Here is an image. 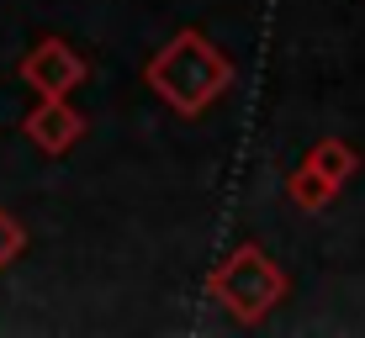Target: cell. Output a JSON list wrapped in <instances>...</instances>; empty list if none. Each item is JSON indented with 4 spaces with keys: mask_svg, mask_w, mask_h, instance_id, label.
I'll return each mask as SVG.
<instances>
[{
    "mask_svg": "<svg viewBox=\"0 0 365 338\" xmlns=\"http://www.w3.org/2000/svg\"><path fill=\"white\" fill-rule=\"evenodd\" d=\"M21 248H27V228H21L16 217H11L6 206H0V270H11L21 259Z\"/></svg>",
    "mask_w": 365,
    "mask_h": 338,
    "instance_id": "obj_6",
    "label": "cell"
},
{
    "mask_svg": "<svg viewBox=\"0 0 365 338\" xmlns=\"http://www.w3.org/2000/svg\"><path fill=\"white\" fill-rule=\"evenodd\" d=\"M21 132H27V143L37 148V154L58 159V154H69V148L85 137V117L69 106V95H37V106L27 111Z\"/></svg>",
    "mask_w": 365,
    "mask_h": 338,
    "instance_id": "obj_5",
    "label": "cell"
},
{
    "mask_svg": "<svg viewBox=\"0 0 365 338\" xmlns=\"http://www.w3.org/2000/svg\"><path fill=\"white\" fill-rule=\"evenodd\" d=\"M85 74H91L85 53L74 43H64V37H43L21 58V85L37 90V95H69V90L85 85Z\"/></svg>",
    "mask_w": 365,
    "mask_h": 338,
    "instance_id": "obj_4",
    "label": "cell"
},
{
    "mask_svg": "<svg viewBox=\"0 0 365 338\" xmlns=\"http://www.w3.org/2000/svg\"><path fill=\"white\" fill-rule=\"evenodd\" d=\"M143 85L175 111V117H201V111L217 106L222 90L233 85V64L212 37L185 27L143 64Z\"/></svg>",
    "mask_w": 365,
    "mask_h": 338,
    "instance_id": "obj_1",
    "label": "cell"
},
{
    "mask_svg": "<svg viewBox=\"0 0 365 338\" xmlns=\"http://www.w3.org/2000/svg\"><path fill=\"white\" fill-rule=\"evenodd\" d=\"M207 291H212V302H222V312H228L233 322L255 328V322H265L270 312L286 302L292 280H286V270L275 265L259 243H238L233 254L207 275Z\"/></svg>",
    "mask_w": 365,
    "mask_h": 338,
    "instance_id": "obj_2",
    "label": "cell"
},
{
    "mask_svg": "<svg viewBox=\"0 0 365 338\" xmlns=\"http://www.w3.org/2000/svg\"><path fill=\"white\" fill-rule=\"evenodd\" d=\"M360 169V154L344 137H318L302 154V164L286 174V196L297 211H323L329 201H339V191L349 185V174Z\"/></svg>",
    "mask_w": 365,
    "mask_h": 338,
    "instance_id": "obj_3",
    "label": "cell"
}]
</instances>
